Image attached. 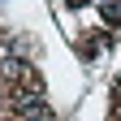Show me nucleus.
Here are the masks:
<instances>
[{
	"label": "nucleus",
	"instance_id": "f03ea898",
	"mask_svg": "<svg viewBox=\"0 0 121 121\" xmlns=\"http://www.w3.org/2000/svg\"><path fill=\"white\" fill-rule=\"evenodd\" d=\"M69 4H86V0H69Z\"/></svg>",
	"mask_w": 121,
	"mask_h": 121
},
{
	"label": "nucleus",
	"instance_id": "f257e3e1",
	"mask_svg": "<svg viewBox=\"0 0 121 121\" xmlns=\"http://www.w3.org/2000/svg\"><path fill=\"white\" fill-rule=\"evenodd\" d=\"M13 112L22 121H48L52 117V108L43 104V95H30V91H17V95H13Z\"/></svg>",
	"mask_w": 121,
	"mask_h": 121
},
{
	"label": "nucleus",
	"instance_id": "7ed1b4c3",
	"mask_svg": "<svg viewBox=\"0 0 121 121\" xmlns=\"http://www.w3.org/2000/svg\"><path fill=\"white\" fill-rule=\"evenodd\" d=\"M117 91H121V82H117Z\"/></svg>",
	"mask_w": 121,
	"mask_h": 121
}]
</instances>
